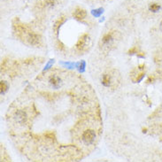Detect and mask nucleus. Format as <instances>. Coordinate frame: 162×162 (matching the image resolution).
I'll return each instance as SVG.
<instances>
[{
	"label": "nucleus",
	"mask_w": 162,
	"mask_h": 162,
	"mask_svg": "<svg viewBox=\"0 0 162 162\" xmlns=\"http://www.w3.org/2000/svg\"><path fill=\"white\" fill-rule=\"evenodd\" d=\"M128 53L129 55H133V54H135V53H137V48H136V46L132 47L131 49H129V50H128Z\"/></svg>",
	"instance_id": "nucleus-17"
},
{
	"label": "nucleus",
	"mask_w": 162,
	"mask_h": 162,
	"mask_svg": "<svg viewBox=\"0 0 162 162\" xmlns=\"http://www.w3.org/2000/svg\"><path fill=\"white\" fill-rule=\"evenodd\" d=\"M149 10L153 13H157L160 10V5L157 3H151L149 5Z\"/></svg>",
	"instance_id": "nucleus-12"
},
{
	"label": "nucleus",
	"mask_w": 162,
	"mask_h": 162,
	"mask_svg": "<svg viewBox=\"0 0 162 162\" xmlns=\"http://www.w3.org/2000/svg\"><path fill=\"white\" fill-rule=\"evenodd\" d=\"M13 28L15 36L25 44L34 47H38L42 44L41 36L35 33L26 24L22 23L17 19L15 22H13Z\"/></svg>",
	"instance_id": "nucleus-1"
},
{
	"label": "nucleus",
	"mask_w": 162,
	"mask_h": 162,
	"mask_svg": "<svg viewBox=\"0 0 162 162\" xmlns=\"http://www.w3.org/2000/svg\"><path fill=\"white\" fill-rule=\"evenodd\" d=\"M136 55H137L138 57H140V58H145V52H137Z\"/></svg>",
	"instance_id": "nucleus-18"
},
{
	"label": "nucleus",
	"mask_w": 162,
	"mask_h": 162,
	"mask_svg": "<svg viewBox=\"0 0 162 162\" xmlns=\"http://www.w3.org/2000/svg\"><path fill=\"white\" fill-rule=\"evenodd\" d=\"M97 131L93 128H87L82 131L81 134V142L84 145H91L97 139Z\"/></svg>",
	"instance_id": "nucleus-4"
},
{
	"label": "nucleus",
	"mask_w": 162,
	"mask_h": 162,
	"mask_svg": "<svg viewBox=\"0 0 162 162\" xmlns=\"http://www.w3.org/2000/svg\"><path fill=\"white\" fill-rule=\"evenodd\" d=\"M0 89H1V93H5L7 89H8V86L7 84L5 83V82H4V81H1V83H0Z\"/></svg>",
	"instance_id": "nucleus-13"
},
{
	"label": "nucleus",
	"mask_w": 162,
	"mask_h": 162,
	"mask_svg": "<svg viewBox=\"0 0 162 162\" xmlns=\"http://www.w3.org/2000/svg\"><path fill=\"white\" fill-rule=\"evenodd\" d=\"M66 19H67V17L65 15H61V16H59L57 21L55 22L53 28H52V30H53V33L56 36H58L59 28H60V27H61V25L66 22Z\"/></svg>",
	"instance_id": "nucleus-10"
},
{
	"label": "nucleus",
	"mask_w": 162,
	"mask_h": 162,
	"mask_svg": "<svg viewBox=\"0 0 162 162\" xmlns=\"http://www.w3.org/2000/svg\"><path fill=\"white\" fill-rule=\"evenodd\" d=\"M160 29L162 30V22H160Z\"/></svg>",
	"instance_id": "nucleus-19"
},
{
	"label": "nucleus",
	"mask_w": 162,
	"mask_h": 162,
	"mask_svg": "<svg viewBox=\"0 0 162 162\" xmlns=\"http://www.w3.org/2000/svg\"><path fill=\"white\" fill-rule=\"evenodd\" d=\"M156 80V75H150L149 77H148V79L146 80V83H154V81Z\"/></svg>",
	"instance_id": "nucleus-15"
},
{
	"label": "nucleus",
	"mask_w": 162,
	"mask_h": 162,
	"mask_svg": "<svg viewBox=\"0 0 162 162\" xmlns=\"http://www.w3.org/2000/svg\"><path fill=\"white\" fill-rule=\"evenodd\" d=\"M73 16L77 19V21H83V19L87 17V12L83 8L77 7L75 9V11L73 13Z\"/></svg>",
	"instance_id": "nucleus-9"
},
{
	"label": "nucleus",
	"mask_w": 162,
	"mask_h": 162,
	"mask_svg": "<svg viewBox=\"0 0 162 162\" xmlns=\"http://www.w3.org/2000/svg\"><path fill=\"white\" fill-rule=\"evenodd\" d=\"M56 46L59 50H65V45L61 42H60L59 40H57V41H56Z\"/></svg>",
	"instance_id": "nucleus-14"
},
{
	"label": "nucleus",
	"mask_w": 162,
	"mask_h": 162,
	"mask_svg": "<svg viewBox=\"0 0 162 162\" xmlns=\"http://www.w3.org/2000/svg\"><path fill=\"white\" fill-rule=\"evenodd\" d=\"M145 68V65L142 64L138 66L136 68L132 70V72L130 73L131 80L133 81L134 83H139L140 81L143 79L145 75V72H144V70Z\"/></svg>",
	"instance_id": "nucleus-6"
},
{
	"label": "nucleus",
	"mask_w": 162,
	"mask_h": 162,
	"mask_svg": "<svg viewBox=\"0 0 162 162\" xmlns=\"http://www.w3.org/2000/svg\"><path fill=\"white\" fill-rule=\"evenodd\" d=\"M57 0H44V1L39 5L41 8H52L57 5Z\"/></svg>",
	"instance_id": "nucleus-11"
},
{
	"label": "nucleus",
	"mask_w": 162,
	"mask_h": 162,
	"mask_svg": "<svg viewBox=\"0 0 162 162\" xmlns=\"http://www.w3.org/2000/svg\"><path fill=\"white\" fill-rule=\"evenodd\" d=\"M120 83V75L116 69H111L104 73L101 78V83L106 88L116 89Z\"/></svg>",
	"instance_id": "nucleus-3"
},
{
	"label": "nucleus",
	"mask_w": 162,
	"mask_h": 162,
	"mask_svg": "<svg viewBox=\"0 0 162 162\" xmlns=\"http://www.w3.org/2000/svg\"><path fill=\"white\" fill-rule=\"evenodd\" d=\"M48 83L52 85L54 89H58L59 87H61L63 83V80L61 76L58 75L56 73L50 74L48 77Z\"/></svg>",
	"instance_id": "nucleus-8"
},
{
	"label": "nucleus",
	"mask_w": 162,
	"mask_h": 162,
	"mask_svg": "<svg viewBox=\"0 0 162 162\" xmlns=\"http://www.w3.org/2000/svg\"><path fill=\"white\" fill-rule=\"evenodd\" d=\"M120 38L121 35L118 31H116V30H110V31L104 34V36L101 37L98 43L100 50L105 52H107L108 50H111L117 45Z\"/></svg>",
	"instance_id": "nucleus-2"
},
{
	"label": "nucleus",
	"mask_w": 162,
	"mask_h": 162,
	"mask_svg": "<svg viewBox=\"0 0 162 162\" xmlns=\"http://www.w3.org/2000/svg\"><path fill=\"white\" fill-rule=\"evenodd\" d=\"M103 13V9L102 8H100V9H97V10H94V11L92 12L93 15L96 16V17H98L101 13Z\"/></svg>",
	"instance_id": "nucleus-16"
},
{
	"label": "nucleus",
	"mask_w": 162,
	"mask_h": 162,
	"mask_svg": "<svg viewBox=\"0 0 162 162\" xmlns=\"http://www.w3.org/2000/svg\"><path fill=\"white\" fill-rule=\"evenodd\" d=\"M13 119L14 121L19 125H25L28 122V114L24 110L18 109L13 113Z\"/></svg>",
	"instance_id": "nucleus-7"
},
{
	"label": "nucleus",
	"mask_w": 162,
	"mask_h": 162,
	"mask_svg": "<svg viewBox=\"0 0 162 162\" xmlns=\"http://www.w3.org/2000/svg\"><path fill=\"white\" fill-rule=\"evenodd\" d=\"M90 45V37L88 33H84L80 36L75 44V49L80 52H85Z\"/></svg>",
	"instance_id": "nucleus-5"
}]
</instances>
